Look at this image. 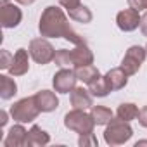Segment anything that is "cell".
Returning <instances> with one entry per match:
<instances>
[{
    "label": "cell",
    "mask_w": 147,
    "mask_h": 147,
    "mask_svg": "<svg viewBox=\"0 0 147 147\" xmlns=\"http://www.w3.org/2000/svg\"><path fill=\"white\" fill-rule=\"evenodd\" d=\"M90 114H92L95 125H107L113 119V111L109 107H104V106H92Z\"/></svg>",
    "instance_id": "19"
},
{
    "label": "cell",
    "mask_w": 147,
    "mask_h": 147,
    "mask_svg": "<svg viewBox=\"0 0 147 147\" xmlns=\"http://www.w3.org/2000/svg\"><path fill=\"white\" fill-rule=\"evenodd\" d=\"M26 138H28V131L23 128V125H14V126H11L7 137L2 140V144L5 147H21V145H26Z\"/></svg>",
    "instance_id": "12"
},
{
    "label": "cell",
    "mask_w": 147,
    "mask_h": 147,
    "mask_svg": "<svg viewBox=\"0 0 147 147\" xmlns=\"http://www.w3.org/2000/svg\"><path fill=\"white\" fill-rule=\"evenodd\" d=\"M145 50H147V47H145Z\"/></svg>",
    "instance_id": "34"
},
{
    "label": "cell",
    "mask_w": 147,
    "mask_h": 147,
    "mask_svg": "<svg viewBox=\"0 0 147 147\" xmlns=\"http://www.w3.org/2000/svg\"><path fill=\"white\" fill-rule=\"evenodd\" d=\"M12 61H14V55H11L9 50H2V52H0V69H9Z\"/></svg>",
    "instance_id": "24"
},
{
    "label": "cell",
    "mask_w": 147,
    "mask_h": 147,
    "mask_svg": "<svg viewBox=\"0 0 147 147\" xmlns=\"http://www.w3.org/2000/svg\"><path fill=\"white\" fill-rule=\"evenodd\" d=\"M138 111H140V109H138L135 104H131V102H126V104H121V106L118 107V111H116V116L130 123L131 119L138 118Z\"/></svg>",
    "instance_id": "20"
},
{
    "label": "cell",
    "mask_w": 147,
    "mask_h": 147,
    "mask_svg": "<svg viewBox=\"0 0 147 147\" xmlns=\"http://www.w3.org/2000/svg\"><path fill=\"white\" fill-rule=\"evenodd\" d=\"M145 55H147V50L140 45H133L126 50L123 61H121V69L126 73L128 76L135 75V73L140 69V66L144 64L145 61Z\"/></svg>",
    "instance_id": "6"
},
{
    "label": "cell",
    "mask_w": 147,
    "mask_h": 147,
    "mask_svg": "<svg viewBox=\"0 0 147 147\" xmlns=\"http://www.w3.org/2000/svg\"><path fill=\"white\" fill-rule=\"evenodd\" d=\"M64 126L71 131H76L78 135L94 133L95 121L92 114H87L85 109H73L64 116Z\"/></svg>",
    "instance_id": "2"
},
{
    "label": "cell",
    "mask_w": 147,
    "mask_h": 147,
    "mask_svg": "<svg viewBox=\"0 0 147 147\" xmlns=\"http://www.w3.org/2000/svg\"><path fill=\"white\" fill-rule=\"evenodd\" d=\"M7 2H9V0H2V4H7Z\"/></svg>",
    "instance_id": "33"
},
{
    "label": "cell",
    "mask_w": 147,
    "mask_h": 147,
    "mask_svg": "<svg viewBox=\"0 0 147 147\" xmlns=\"http://www.w3.org/2000/svg\"><path fill=\"white\" fill-rule=\"evenodd\" d=\"M140 14L137 9L130 7V9H125L121 12H118L116 16V23H118V28L121 31H133L140 26Z\"/></svg>",
    "instance_id": "8"
},
{
    "label": "cell",
    "mask_w": 147,
    "mask_h": 147,
    "mask_svg": "<svg viewBox=\"0 0 147 147\" xmlns=\"http://www.w3.org/2000/svg\"><path fill=\"white\" fill-rule=\"evenodd\" d=\"M138 145H147V140H140V142L135 144V147H138Z\"/></svg>",
    "instance_id": "32"
},
{
    "label": "cell",
    "mask_w": 147,
    "mask_h": 147,
    "mask_svg": "<svg viewBox=\"0 0 147 147\" xmlns=\"http://www.w3.org/2000/svg\"><path fill=\"white\" fill-rule=\"evenodd\" d=\"M35 100H36V104H38V107H40L42 113H52L59 106L57 95L54 92H50V90H40V92H36L35 94Z\"/></svg>",
    "instance_id": "10"
},
{
    "label": "cell",
    "mask_w": 147,
    "mask_h": 147,
    "mask_svg": "<svg viewBox=\"0 0 147 147\" xmlns=\"http://www.w3.org/2000/svg\"><path fill=\"white\" fill-rule=\"evenodd\" d=\"M76 73L73 71V69H66V67H62L61 71H57L55 75H54V80H52V83H54V88H55V92H59V94H69V92H73L76 88Z\"/></svg>",
    "instance_id": "7"
},
{
    "label": "cell",
    "mask_w": 147,
    "mask_h": 147,
    "mask_svg": "<svg viewBox=\"0 0 147 147\" xmlns=\"http://www.w3.org/2000/svg\"><path fill=\"white\" fill-rule=\"evenodd\" d=\"M59 4L69 11V9H75V7L80 5V0H59Z\"/></svg>",
    "instance_id": "28"
},
{
    "label": "cell",
    "mask_w": 147,
    "mask_h": 147,
    "mask_svg": "<svg viewBox=\"0 0 147 147\" xmlns=\"http://www.w3.org/2000/svg\"><path fill=\"white\" fill-rule=\"evenodd\" d=\"M88 90H90V94L95 95V97H106V95L111 92L109 87H107V83H106V78H104V76H99L97 80H94V82L88 85Z\"/></svg>",
    "instance_id": "22"
},
{
    "label": "cell",
    "mask_w": 147,
    "mask_h": 147,
    "mask_svg": "<svg viewBox=\"0 0 147 147\" xmlns=\"http://www.w3.org/2000/svg\"><path fill=\"white\" fill-rule=\"evenodd\" d=\"M71 57H73L75 67L76 66H85V64H94V54L87 47V43H82L76 49H73L71 50Z\"/></svg>",
    "instance_id": "15"
},
{
    "label": "cell",
    "mask_w": 147,
    "mask_h": 147,
    "mask_svg": "<svg viewBox=\"0 0 147 147\" xmlns=\"http://www.w3.org/2000/svg\"><path fill=\"white\" fill-rule=\"evenodd\" d=\"M75 73H76V78L87 85H90L94 80H97L100 76L99 69L94 66V64H85V66H76L75 67Z\"/></svg>",
    "instance_id": "16"
},
{
    "label": "cell",
    "mask_w": 147,
    "mask_h": 147,
    "mask_svg": "<svg viewBox=\"0 0 147 147\" xmlns=\"http://www.w3.org/2000/svg\"><path fill=\"white\" fill-rule=\"evenodd\" d=\"M140 31L144 36H147V12L140 18Z\"/></svg>",
    "instance_id": "29"
},
{
    "label": "cell",
    "mask_w": 147,
    "mask_h": 147,
    "mask_svg": "<svg viewBox=\"0 0 147 147\" xmlns=\"http://www.w3.org/2000/svg\"><path fill=\"white\" fill-rule=\"evenodd\" d=\"M28 52H30V50H26V49H19V50L14 54V61H12V64H11V67H9L11 75H14V76H23V75H26V73H28V69H30Z\"/></svg>",
    "instance_id": "13"
},
{
    "label": "cell",
    "mask_w": 147,
    "mask_h": 147,
    "mask_svg": "<svg viewBox=\"0 0 147 147\" xmlns=\"http://www.w3.org/2000/svg\"><path fill=\"white\" fill-rule=\"evenodd\" d=\"M104 78H106V83H107V87H109L111 92L121 90V88H125L126 83H128V75H126L121 67H114V69L107 71Z\"/></svg>",
    "instance_id": "11"
},
{
    "label": "cell",
    "mask_w": 147,
    "mask_h": 147,
    "mask_svg": "<svg viewBox=\"0 0 147 147\" xmlns=\"http://www.w3.org/2000/svg\"><path fill=\"white\" fill-rule=\"evenodd\" d=\"M16 94H18V85H16V82H14L11 76L2 75V76H0V97H2L4 100H9V99H12Z\"/></svg>",
    "instance_id": "18"
},
{
    "label": "cell",
    "mask_w": 147,
    "mask_h": 147,
    "mask_svg": "<svg viewBox=\"0 0 147 147\" xmlns=\"http://www.w3.org/2000/svg\"><path fill=\"white\" fill-rule=\"evenodd\" d=\"M55 64L61 66V67H69V66H75L73 64V57H71V50H66V49H61L55 52Z\"/></svg>",
    "instance_id": "23"
},
{
    "label": "cell",
    "mask_w": 147,
    "mask_h": 147,
    "mask_svg": "<svg viewBox=\"0 0 147 147\" xmlns=\"http://www.w3.org/2000/svg\"><path fill=\"white\" fill-rule=\"evenodd\" d=\"M138 123H140L144 128H147V106H144V107L138 111Z\"/></svg>",
    "instance_id": "27"
},
{
    "label": "cell",
    "mask_w": 147,
    "mask_h": 147,
    "mask_svg": "<svg viewBox=\"0 0 147 147\" xmlns=\"http://www.w3.org/2000/svg\"><path fill=\"white\" fill-rule=\"evenodd\" d=\"M38 30L42 33V36H49V38H66L69 40L71 43H76V45H82L85 43V40L71 28L66 14L62 12V9L59 7H47L43 11V14L40 16V24H38Z\"/></svg>",
    "instance_id": "1"
},
{
    "label": "cell",
    "mask_w": 147,
    "mask_h": 147,
    "mask_svg": "<svg viewBox=\"0 0 147 147\" xmlns=\"http://www.w3.org/2000/svg\"><path fill=\"white\" fill-rule=\"evenodd\" d=\"M28 50H30V55L38 64H49L50 61L55 59V50L50 45V42L45 40V38H33L30 42V49Z\"/></svg>",
    "instance_id": "5"
},
{
    "label": "cell",
    "mask_w": 147,
    "mask_h": 147,
    "mask_svg": "<svg viewBox=\"0 0 147 147\" xmlns=\"http://www.w3.org/2000/svg\"><path fill=\"white\" fill-rule=\"evenodd\" d=\"M16 2H19L21 5H31V4H35V0H16Z\"/></svg>",
    "instance_id": "31"
},
{
    "label": "cell",
    "mask_w": 147,
    "mask_h": 147,
    "mask_svg": "<svg viewBox=\"0 0 147 147\" xmlns=\"http://www.w3.org/2000/svg\"><path fill=\"white\" fill-rule=\"evenodd\" d=\"M5 125H7V113L2 111L0 113V126H5Z\"/></svg>",
    "instance_id": "30"
},
{
    "label": "cell",
    "mask_w": 147,
    "mask_h": 147,
    "mask_svg": "<svg viewBox=\"0 0 147 147\" xmlns=\"http://www.w3.org/2000/svg\"><path fill=\"white\" fill-rule=\"evenodd\" d=\"M50 142V137L47 131H43L38 125H33L31 130L28 131V138H26V145H47Z\"/></svg>",
    "instance_id": "17"
},
{
    "label": "cell",
    "mask_w": 147,
    "mask_h": 147,
    "mask_svg": "<svg viewBox=\"0 0 147 147\" xmlns=\"http://www.w3.org/2000/svg\"><path fill=\"white\" fill-rule=\"evenodd\" d=\"M69 12V18L73 19V21H78V23H90L92 21V12H90V9L88 7H85V5H78V7H75V9H69L67 11Z\"/></svg>",
    "instance_id": "21"
},
{
    "label": "cell",
    "mask_w": 147,
    "mask_h": 147,
    "mask_svg": "<svg viewBox=\"0 0 147 147\" xmlns=\"http://www.w3.org/2000/svg\"><path fill=\"white\" fill-rule=\"evenodd\" d=\"M130 7L137 9V11H142V9H147V0H128Z\"/></svg>",
    "instance_id": "26"
},
{
    "label": "cell",
    "mask_w": 147,
    "mask_h": 147,
    "mask_svg": "<svg viewBox=\"0 0 147 147\" xmlns=\"http://www.w3.org/2000/svg\"><path fill=\"white\" fill-rule=\"evenodd\" d=\"M71 106H73V109H88V107H92L94 102H92L90 90H85L83 87L75 88L71 92Z\"/></svg>",
    "instance_id": "14"
},
{
    "label": "cell",
    "mask_w": 147,
    "mask_h": 147,
    "mask_svg": "<svg viewBox=\"0 0 147 147\" xmlns=\"http://www.w3.org/2000/svg\"><path fill=\"white\" fill-rule=\"evenodd\" d=\"M133 135L131 126L128 125V121L121 119V118H113L104 131V140L107 145H121L125 142H128Z\"/></svg>",
    "instance_id": "3"
},
{
    "label": "cell",
    "mask_w": 147,
    "mask_h": 147,
    "mask_svg": "<svg viewBox=\"0 0 147 147\" xmlns=\"http://www.w3.org/2000/svg\"><path fill=\"white\" fill-rule=\"evenodd\" d=\"M78 144L82 147H87V145H97V138L94 133H87V135H80V140Z\"/></svg>",
    "instance_id": "25"
},
{
    "label": "cell",
    "mask_w": 147,
    "mask_h": 147,
    "mask_svg": "<svg viewBox=\"0 0 147 147\" xmlns=\"http://www.w3.org/2000/svg\"><path fill=\"white\" fill-rule=\"evenodd\" d=\"M23 19V12L14 4H2L0 7V23L4 28H16Z\"/></svg>",
    "instance_id": "9"
},
{
    "label": "cell",
    "mask_w": 147,
    "mask_h": 147,
    "mask_svg": "<svg viewBox=\"0 0 147 147\" xmlns=\"http://www.w3.org/2000/svg\"><path fill=\"white\" fill-rule=\"evenodd\" d=\"M40 113L42 111H40V107H38V104L35 100V95L21 99L11 107V116L18 123H31V121H35L38 118Z\"/></svg>",
    "instance_id": "4"
}]
</instances>
